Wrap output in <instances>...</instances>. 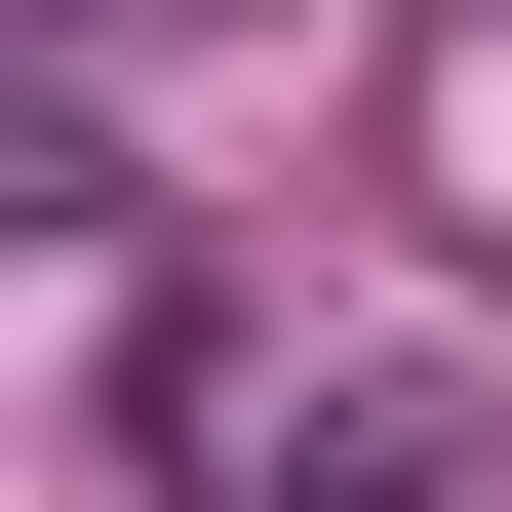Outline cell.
<instances>
[{"mask_svg":"<svg viewBox=\"0 0 512 512\" xmlns=\"http://www.w3.org/2000/svg\"><path fill=\"white\" fill-rule=\"evenodd\" d=\"M197 512H473V355H158Z\"/></svg>","mask_w":512,"mask_h":512,"instance_id":"obj_1","label":"cell"}]
</instances>
